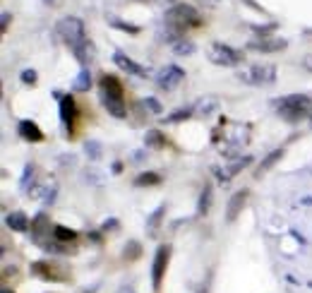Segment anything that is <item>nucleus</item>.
<instances>
[{
    "label": "nucleus",
    "mask_w": 312,
    "mask_h": 293,
    "mask_svg": "<svg viewBox=\"0 0 312 293\" xmlns=\"http://www.w3.org/2000/svg\"><path fill=\"white\" fill-rule=\"evenodd\" d=\"M55 31L60 34V39L70 46V51L77 55V61L82 65H87L94 55V48H91V41L87 39V27L80 17H63L58 22Z\"/></svg>",
    "instance_id": "1"
},
{
    "label": "nucleus",
    "mask_w": 312,
    "mask_h": 293,
    "mask_svg": "<svg viewBox=\"0 0 312 293\" xmlns=\"http://www.w3.org/2000/svg\"><path fill=\"white\" fill-rule=\"evenodd\" d=\"M163 22H166V29L171 31V39H180V36H185V31L200 29L204 24L202 15L188 3H175L173 8H168Z\"/></svg>",
    "instance_id": "2"
},
{
    "label": "nucleus",
    "mask_w": 312,
    "mask_h": 293,
    "mask_svg": "<svg viewBox=\"0 0 312 293\" xmlns=\"http://www.w3.org/2000/svg\"><path fill=\"white\" fill-rule=\"evenodd\" d=\"M101 87V101L106 106V111L111 113L113 118H125L128 115V101H125V87L115 75H101L99 80Z\"/></svg>",
    "instance_id": "3"
},
{
    "label": "nucleus",
    "mask_w": 312,
    "mask_h": 293,
    "mask_svg": "<svg viewBox=\"0 0 312 293\" xmlns=\"http://www.w3.org/2000/svg\"><path fill=\"white\" fill-rule=\"evenodd\" d=\"M274 106L286 123H300L312 118V99L305 94H288L283 99H274Z\"/></svg>",
    "instance_id": "4"
},
{
    "label": "nucleus",
    "mask_w": 312,
    "mask_h": 293,
    "mask_svg": "<svg viewBox=\"0 0 312 293\" xmlns=\"http://www.w3.org/2000/svg\"><path fill=\"white\" fill-rule=\"evenodd\" d=\"M207 55H209V61L214 65H221V68H238V65L245 63V53L228 46V43H221V41H214Z\"/></svg>",
    "instance_id": "5"
},
{
    "label": "nucleus",
    "mask_w": 312,
    "mask_h": 293,
    "mask_svg": "<svg viewBox=\"0 0 312 293\" xmlns=\"http://www.w3.org/2000/svg\"><path fill=\"white\" fill-rule=\"evenodd\" d=\"M238 80L252 87H262V84H274L276 82V68L274 65H250L245 70L238 72Z\"/></svg>",
    "instance_id": "6"
},
{
    "label": "nucleus",
    "mask_w": 312,
    "mask_h": 293,
    "mask_svg": "<svg viewBox=\"0 0 312 293\" xmlns=\"http://www.w3.org/2000/svg\"><path fill=\"white\" fill-rule=\"evenodd\" d=\"M168 260H171V245H159V250L154 255V264H151V286L154 291H161L163 276H166V269H168Z\"/></svg>",
    "instance_id": "7"
},
{
    "label": "nucleus",
    "mask_w": 312,
    "mask_h": 293,
    "mask_svg": "<svg viewBox=\"0 0 312 293\" xmlns=\"http://www.w3.org/2000/svg\"><path fill=\"white\" fill-rule=\"evenodd\" d=\"M185 80V70L178 68V65H166L161 72H159V77H156V84L166 91H173L178 89V84Z\"/></svg>",
    "instance_id": "8"
},
{
    "label": "nucleus",
    "mask_w": 312,
    "mask_h": 293,
    "mask_svg": "<svg viewBox=\"0 0 312 293\" xmlns=\"http://www.w3.org/2000/svg\"><path fill=\"white\" fill-rule=\"evenodd\" d=\"M31 274L36 276V279H43V281H65V269H58L55 264H50L48 260H36V262H31Z\"/></svg>",
    "instance_id": "9"
},
{
    "label": "nucleus",
    "mask_w": 312,
    "mask_h": 293,
    "mask_svg": "<svg viewBox=\"0 0 312 293\" xmlns=\"http://www.w3.org/2000/svg\"><path fill=\"white\" fill-rule=\"evenodd\" d=\"M247 197H250V190H247V188L233 192V197L228 200V209H226V219H228V221H235V219H238V214L242 212V207H245V202H247Z\"/></svg>",
    "instance_id": "10"
},
{
    "label": "nucleus",
    "mask_w": 312,
    "mask_h": 293,
    "mask_svg": "<svg viewBox=\"0 0 312 293\" xmlns=\"http://www.w3.org/2000/svg\"><path fill=\"white\" fill-rule=\"evenodd\" d=\"M75 106H77L75 96H72V94H63V96H60V121H63V125L68 128V132H70V128H72V123H75V118H77V111H75Z\"/></svg>",
    "instance_id": "11"
},
{
    "label": "nucleus",
    "mask_w": 312,
    "mask_h": 293,
    "mask_svg": "<svg viewBox=\"0 0 312 293\" xmlns=\"http://www.w3.org/2000/svg\"><path fill=\"white\" fill-rule=\"evenodd\" d=\"M113 63H115L120 70L128 72V75H135V77H147V70H144L142 65H137L130 55H125V53H120V51L113 53Z\"/></svg>",
    "instance_id": "12"
},
{
    "label": "nucleus",
    "mask_w": 312,
    "mask_h": 293,
    "mask_svg": "<svg viewBox=\"0 0 312 293\" xmlns=\"http://www.w3.org/2000/svg\"><path fill=\"white\" fill-rule=\"evenodd\" d=\"M17 132H20L22 140H27V142H34V144L43 142V130H41L34 121H22L20 125H17Z\"/></svg>",
    "instance_id": "13"
},
{
    "label": "nucleus",
    "mask_w": 312,
    "mask_h": 293,
    "mask_svg": "<svg viewBox=\"0 0 312 293\" xmlns=\"http://www.w3.org/2000/svg\"><path fill=\"white\" fill-rule=\"evenodd\" d=\"M288 43L283 39H262V41H252L250 46V51H262V53H276V51H283Z\"/></svg>",
    "instance_id": "14"
},
{
    "label": "nucleus",
    "mask_w": 312,
    "mask_h": 293,
    "mask_svg": "<svg viewBox=\"0 0 312 293\" xmlns=\"http://www.w3.org/2000/svg\"><path fill=\"white\" fill-rule=\"evenodd\" d=\"M8 226H10L12 231H20V233H24V231H29L31 228L29 216H27L24 212H12L10 216H8Z\"/></svg>",
    "instance_id": "15"
},
{
    "label": "nucleus",
    "mask_w": 312,
    "mask_h": 293,
    "mask_svg": "<svg viewBox=\"0 0 312 293\" xmlns=\"http://www.w3.org/2000/svg\"><path fill=\"white\" fill-rule=\"evenodd\" d=\"M283 159V149H274L272 154H269V156H267V159H264L262 163H260V166H257V171H255V175H257V178H262L264 173L267 171H272L274 166H276V163L281 161Z\"/></svg>",
    "instance_id": "16"
},
{
    "label": "nucleus",
    "mask_w": 312,
    "mask_h": 293,
    "mask_svg": "<svg viewBox=\"0 0 312 293\" xmlns=\"http://www.w3.org/2000/svg\"><path fill=\"white\" fill-rule=\"evenodd\" d=\"M31 233H34V238L50 236V221H48V216H46V214L34 216V221H31Z\"/></svg>",
    "instance_id": "17"
},
{
    "label": "nucleus",
    "mask_w": 312,
    "mask_h": 293,
    "mask_svg": "<svg viewBox=\"0 0 312 293\" xmlns=\"http://www.w3.org/2000/svg\"><path fill=\"white\" fill-rule=\"evenodd\" d=\"M77 236H80V233L75 231V228H68V226H60V223L53 226V238L58 243H75Z\"/></svg>",
    "instance_id": "18"
},
{
    "label": "nucleus",
    "mask_w": 312,
    "mask_h": 293,
    "mask_svg": "<svg viewBox=\"0 0 312 293\" xmlns=\"http://www.w3.org/2000/svg\"><path fill=\"white\" fill-rule=\"evenodd\" d=\"M144 144H147L149 149H163V147L168 144V137H166L161 130H149L147 137H144Z\"/></svg>",
    "instance_id": "19"
},
{
    "label": "nucleus",
    "mask_w": 312,
    "mask_h": 293,
    "mask_svg": "<svg viewBox=\"0 0 312 293\" xmlns=\"http://www.w3.org/2000/svg\"><path fill=\"white\" fill-rule=\"evenodd\" d=\"M250 163H252V156H242V159H238L233 166H228V168L221 173V181H231L233 175H238V173H240L245 166H250Z\"/></svg>",
    "instance_id": "20"
},
{
    "label": "nucleus",
    "mask_w": 312,
    "mask_h": 293,
    "mask_svg": "<svg viewBox=\"0 0 312 293\" xmlns=\"http://www.w3.org/2000/svg\"><path fill=\"white\" fill-rule=\"evenodd\" d=\"M209 204H212V183H207L204 185V190L200 195V204H197V214L204 216V214L209 212Z\"/></svg>",
    "instance_id": "21"
},
{
    "label": "nucleus",
    "mask_w": 312,
    "mask_h": 293,
    "mask_svg": "<svg viewBox=\"0 0 312 293\" xmlns=\"http://www.w3.org/2000/svg\"><path fill=\"white\" fill-rule=\"evenodd\" d=\"M161 183V173H154V171H147V173H140L135 178V185L137 188H144V185H159Z\"/></svg>",
    "instance_id": "22"
},
{
    "label": "nucleus",
    "mask_w": 312,
    "mask_h": 293,
    "mask_svg": "<svg viewBox=\"0 0 312 293\" xmlns=\"http://www.w3.org/2000/svg\"><path fill=\"white\" fill-rule=\"evenodd\" d=\"M163 214H166V207L161 204V207H159V209H156V212L149 216V221H147V231H149L151 238H154V236H156V231H159V223H161Z\"/></svg>",
    "instance_id": "23"
},
{
    "label": "nucleus",
    "mask_w": 312,
    "mask_h": 293,
    "mask_svg": "<svg viewBox=\"0 0 312 293\" xmlns=\"http://www.w3.org/2000/svg\"><path fill=\"white\" fill-rule=\"evenodd\" d=\"M72 89L75 91H89L91 89V75H89V70L84 68V70L75 77V84H72Z\"/></svg>",
    "instance_id": "24"
},
{
    "label": "nucleus",
    "mask_w": 312,
    "mask_h": 293,
    "mask_svg": "<svg viewBox=\"0 0 312 293\" xmlns=\"http://www.w3.org/2000/svg\"><path fill=\"white\" fill-rule=\"evenodd\" d=\"M140 255H142V245L137 241H128V245L122 248V257L125 260H140Z\"/></svg>",
    "instance_id": "25"
},
{
    "label": "nucleus",
    "mask_w": 312,
    "mask_h": 293,
    "mask_svg": "<svg viewBox=\"0 0 312 293\" xmlns=\"http://www.w3.org/2000/svg\"><path fill=\"white\" fill-rule=\"evenodd\" d=\"M142 103H144V108L151 113H161L163 106L159 103V99H154V96H147V99H142Z\"/></svg>",
    "instance_id": "26"
},
{
    "label": "nucleus",
    "mask_w": 312,
    "mask_h": 293,
    "mask_svg": "<svg viewBox=\"0 0 312 293\" xmlns=\"http://www.w3.org/2000/svg\"><path fill=\"white\" fill-rule=\"evenodd\" d=\"M190 115H192V108H180V111L171 113V115L166 118V123H180V121H185V118H190Z\"/></svg>",
    "instance_id": "27"
},
{
    "label": "nucleus",
    "mask_w": 312,
    "mask_h": 293,
    "mask_svg": "<svg viewBox=\"0 0 312 293\" xmlns=\"http://www.w3.org/2000/svg\"><path fill=\"white\" fill-rule=\"evenodd\" d=\"M173 51L178 53V55H188V53L195 51V46H192L190 41H175V46H173Z\"/></svg>",
    "instance_id": "28"
},
{
    "label": "nucleus",
    "mask_w": 312,
    "mask_h": 293,
    "mask_svg": "<svg viewBox=\"0 0 312 293\" xmlns=\"http://www.w3.org/2000/svg\"><path fill=\"white\" fill-rule=\"evenodd\" d=\"M84 149H87V154H89L91 159H101V147L96 144V142H87Z\"/></svg>",
    "instance_id": "29"
},
{
    "label": "nucleus",
    "mask_w": 312,
    "mask_h": 293,
    "mask_svg": "<svg viewBox=\"0 0 312 293\" xmlns=\"http://www.w3.org/2000/svg\"><path fill=\"white\" fill-rule=\"evenodd\" d=\"M22 82L34 87V84H36V70H24L22 72Z\"/></svg>",
    "instance_id": "30"
},
{
    "label": "nucleus",
    "mask_w": 312,
    "mask_h": 293,
    "mask_svg": "<svg viewBox=\"0 0 312 293\" xmlns=\"http://www.w3.org/2000/svg\"><path fill=\"white\" fill-rule=\"evenodd\" d=\"M113 22V27H118V29H125V31H130V34H137V27H128V24H125V22H120V20H111Z\"/></svg>",
    "instance_id": "31"
},
{
    "label": "nucleus",
    "mask_w": 312,
    "mask_h": 293,
    "mask_svg": "<svg viewBox=\"0 0 312 293\" xmlns=\"http://www.w3.org/2000/svg\"><path fill=\"white\" fill-rule=\"evenodd\" d=\"M8 24H10V15L5 12V15H3V31H8Z\"/></svg>",
    "instance_id": "32"
},
{
    "label": "nucleus",
    "mask_w": 312,
    "mask_h": 293,
    "mask_svg": "<svg viewBox=\"0 0 312 293\" xmlns=\"http://www.w3.org/2000/svg\"><path fill=\"white\" fill-rule=\"evenodd\" d=\"M43 3H46V5H55L58 0H43Z\"/></svg>",
    "instance_id": "33"
},
{
    "label": "nucleus",
    "mask_w": 312,
    "mask_h": 293,
    "mask_svg": "<svg viewBox=\"0 0 312 293\" xmlns=\"http://www.w3.org/2000/svg\"><path fill=\"white\" fill-rule=\"evenodd\" d=\"M140 3H156V0H140ZM168 3H173V0H168Z\"/></svg>",
    "instance_id": "34"
},
{
    "label": "nucleus",
    "mask_w": 312,
    "mask_h": 293,
    "mask_svg": "<svg viewBox=\"0 0 312 293\" xmlns=\"http://www.w3.org/2000/svg\"><path fill=\"white\" fill-rule=\"evenodd\" d=\"M3 293H15V291H10V288H3Z\"/></svg>",
    "instance_id": "35"
},
{
    "label": "nucleus",
    "mask_w": 312,
    "mask_h": 293,
    "mask_svg": "<svg viewBox=\"0 0 312 293\" xmlns=\"http://www.w3.org/2000/svg\"><path fill=\"white\" fill-rule=\"evenodd\" d=\"M310 125H312V118H310Z\"/></svg>",
    "instance_id": "36"
},
{
    "label": "nucleus",
    "mask_w": 312,
    "mask_h": 293,
    "mask_svg": "<svg viewBox=\"0 0 312 293\" xmlns=\"http://www.w3.org/2000/svg\"><path fill=\"white\" fill-rule=\"evenodd\" d=\"M200 293H204V291H200Z\"/></svg>",
    "instance_id": "37"
}]
</instances>
